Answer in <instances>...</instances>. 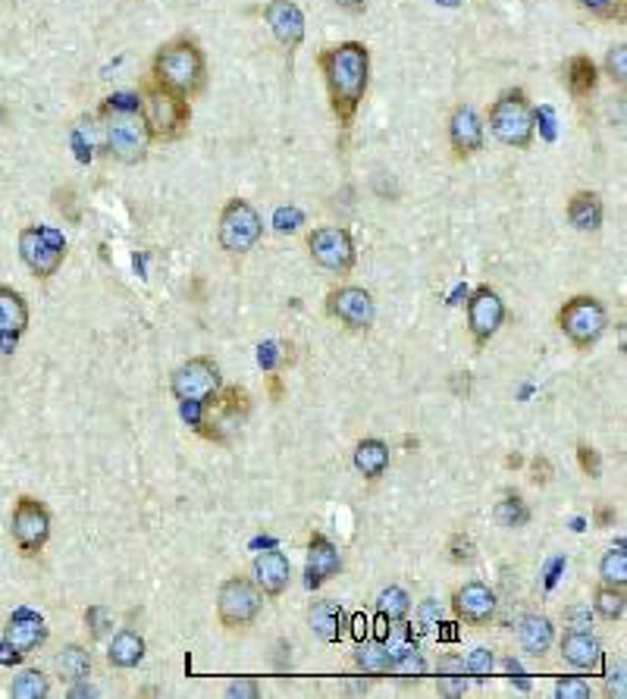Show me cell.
<instances>
[{
	"instance_id": "obj_1",
	"label": "cell",
	"mask_w": 627,
	"mask_h": 699,
	"mask_svg": "<svg viewBox=\"0 0 627 699\" xmlns=\"http://www.w3.org/2000/svg\"><path fill=\"white\" fill-rule=\"evenodd\" d=\"M320 70L330 91V107L339 126H351L367 94L370 79V51L361 41H342L320 53Z\"/></svg>"
},
{
	"instance_id": "obj_2",
	"label": "cell",
	"mask_w": 627,
	"mask_h": 699,
	"mask_svg": "<svg viewBox=\"0 0 627 699\" xmlns=\"http://www.w3.org/2000/svg\"><path fill=\"white\" fill-rule=\"evenodd\" d=\"M101 123H104L107 151L122 163H139L148 158L151 148V129L141 117V101L136 98H107L101 104Z\"/></svg>"
},
{
	"instance_id": "obj_3",
	"label": "cell",
	"mask_w": 627,
	"mask_h": 699,
	"mask_svg": "<svg viewBox=\"0 0 627 699\" xmlns=\"http://www.w3.org/2000/svg\"><path fill=\"white\" fill-rule=\"evenodd\" d=\"M151 79H157L160 86L179 91L182 98L201 94L205 82H208V60H205L201 44L189 36H179L173 41H167L155 53Z\"/></svg>"
},
{
	"instance_id": "obj_4",
	"label": "cell",
	"mask_w": 627,
	"mask_h": 699,
	"mask_svg": "<svg viewBox=\"0 0 627 699\" xmlns=\"http://www.w3.org/2000/svg\"><path fill=\"white\" fill-rule=\"evenodd\" d=\"M141 117L151 129V139L173 141L186 136L192 123V107L189 98H182L179 91L160 86L157 79H148L141 88Z\"/></svg>"
},
{
	"instance_id": "obj_5",
	"label": "cell",
	"mask_w": 627,
	"mask_h": 699,
	"mask_svg": "<svg viewBox=\"0 0 627 699\" xmlns=\"http://www.w3.org/2000/svg\"><path fill=\"white\" fill-rule=\"evenodd\" d=\"M489 132L508 148H530L537 132V113L521 88H508L489 107Z\"/></svg>"
},
{
	"instance_id": "obj_6",
	"label": "cell",
	"mask_w": 627,
	"mask_h": 699,
	"mask_svg": "<svg viewBox=\"0 0 627 699\" xmlns=\"http://www.w3.org/2000/svg\"><path fill=\"white\" fill-rule=\"evenodd\" d=\"M19 258L38 280H51L67 261V239L53 227H26L19 232Z\"/></svg>"
},
{
	"instance_id": "obj_7",
	"label": "cell",
	"mask_w": 627,
	"mask_h": 699,
	"mask_svg": "<svg viewBox=\"0 0 627 699\" xmlns=\"http://www.w3.org/2000/svg\"><path fill=\"white\" fill-rule=\"evenodd\" d=\"M558 327L575 342L577 349H590V346H596L603 339V332L609 327V314H606L599 298L575 296L561 304Z\"/></svg>"
},
{
	"instance_id": "obj_8",
	"label": "cell",
	"mask_w": 627,
	"mask_h": 699,
	"mask_svg": "<svg viewBox=\"0 0 627 699\" xmlns=\"http://www.w3.org/2000/svg\"><path fill=\"white\" fill-rule=\"evenodd\" d=\"M263 220L258 210L251 208L245 198H232L220 210V227H217V239L229 254H248L251 248L261 242Z\"/></svg>"
},
{
	"instance_id": "obj_9",
	"label": "cell",
	"mask_w": 627,
	"mask_h": 699,
	"mask_svg": "<svg viewBox=\"0 0 627 699\" xmlns=\"http://www.w3.org/2000/svg\"><path fill=\"white\" fill-rule=\"evenodd\" d=\"M263 593L248 577H229L217 593V618L229 630H245L261 615Z\"/></svg>"
},
{
	"instance_id": "obj_10",
	"label": "cell",
	"mask_w": 627,
	"mask_h": 699,
	"mask_svg": "<svg viewBox=\"0 0 627 699\" xmlns=\"http://www.w3.org/2000/svg\"><path fill=\"white\" fill-rule=\"evenodd\" d=\"M10 533H13L19 552L26 559H32L51 540V511L32 496H19L17 508H13V521H10Z\"/></svg>"
},
{
	"instance_id": "obj_11",
	"label": "cell",
	"mask_w": 627,
	"mask_h": 699,
	"mask_svg": "<svg viewBox=\"0 0 627 699\" xmlns=\"http://www.w3.org/2000/svg\"><path fill=\"white\" fill-rule=\"evenodd\" d=\"M220 389V368L213 358H189L173 370V396L182 405H205Z\"/></svg>"
},
{
	"instance_id": "obj_12",
	"label": "cell",
	"mask_w": 627,
	"mask_h": 699,
	"mask_svg": "<svg viewBox=\"0 0 627 699\" xmlns=\"http://www.w3.org/2000/svg\"><path fill=\"white\" fill-rule=\"evenodd\" d=\"M308 251L311 261L330 273H349L355 267V242H351L349 229L342 227H317L308 232Z\"/></svg>"
},
{
	"instance_id": "obj_13",
	"label": "cell",
	"mask_w": 627,
	"mask_h": 699,
	"mask_svg": "<svg viewBox=\"0 0 627 699\" xmlns=\"http://www.w3.org/2000/svg\"><path fill=\"white\" fill-rule=\"evenodd\" d=\"M327 311L346 330L365 332L374 327L377 304H374V296L367 289H361V286H339V289H332L330 296H327Z\"/></svg>"
},
{
	"instance_id": "obj_14",
	"label": "cell",
	"mask_w": 627,
	"mask_h": 699,
	"mask_svg": "<svg viewBox=\"0 0 627 699\" xmlns=\"http://www.w3.org/2000/svg\"><path fill=\"white\" fill-rule=\"evenodd\" d=\"M506 323V301L496 289L477 286L468 298V330L477 346H487L489 339Z\"/></svg>"
},
{
	"instance_id": "obj_15",
	"label": "cell",
	"mask_w": 627,
	"mask_h": 699,
	"mask_svg": "<svg viewBox=\"0 0 627 699\" xmlns=\"http://www.w3.org/2000/svg\"><path fill=\"white\" fill-rule=\"evenodd\" d=\"M248 392L239 386L229 389H217L213 392V408H208V415L198 420V427L208 433L210 439H227V430H236L245 418H248Z\"/></svg>"
},
{
	"instance_id": "obj_16",
	"label": "cell",
	"mask_w": 627,
	"mask_h": 699,
	"mask_svg": "<svg viewBox=\"0 0 627 699\" xmlns=\"http://www.w3.org/2000/svg\"><path fill=\"white\" fill-rule=\"evenodd\" d=\"M263 19H267L270 32L286 51H296L298 44L305 41V13H301L296 0H270L263 7Z\"/></svg>"
},
{
	"instance_id": "obj_17",
	"label": "cell",
	"mask_w": 627,
	"mask_h": 699,
	"mask_svg": "<svg viewBox=\"0 0 627 699\" xmlns=\"http://www.w3.org/2000/svg\"><path fill=\"white\" fill-rule=\"evenodd\" d=\"M48 640V625L44 618L32 609H17L10 615L7 628H3V643L13 649L17 656H29L32 649H38Z\"/></svg>"
},
{
	"instance_id": "obj_18",
	"label": "cell",
	"mask_w": 627,
	"mask_h": 699,
	"mask_svg": "<svg viewBox=\"0 0 627 699\" xmlns=\"http://www.w3.org/2000/svg\"><path fill=\"white\" fill-rule=\"evenodd\" d=\"M29 330V304L17 289L0 286V351L10 355L17 349L19 336Z\"/></svg>"
},
{
	"instance_id": "obj_19",
	"label": "cell",
	"mask_w": 627,
	"mask_h": 699,
	"mask_svg": "<svg viewBox=\"0 0 627 699\" xmlns=\"http://www.w3.org/2000/svg\"><path fill=\"white\" fill-rule=\"evenodd\" d=\"M452 609L465 625H487L489 618L496 615V593L489 590L487 583L470 580V583L455 590Z\"/></svg>"
},
{
	"instance_id": "obj_20",
	"label": "cell",
	"mask_w": 627,
	"mask_h": 699,
	"mask_svg": "<svg viewBox=\"0 0 627 699\" xmlns=\"http://www.w3.org/2000/svg\"><path fill=\"white\" fill-rule=\"evenodd\" d=\"M449 141L455 158H470L484 148V123L470 104H458L449 117Z\"/></svg>"
},
{
	"instance_id": "obj_21",
	"label": "cell",
	"mask_w": 627,
	"mask_h": 699,
	"mask_svg": "<svg viewBox=\"0 0 627 699\" xmlns=\"http://www.w3.org/2000/svg\"><path fill=\"white\" fill-rule=\"evenodd\" d=\"M339 571H342L339 549L324 533H311V540H308V561H305V583L311 590H317L320 583H327Z\"/></svg>"
},
{
	"instance_id": "obj_22",
	"label": "cell",
	"mask_w": 627,
	"mask_h": 699,
	"mask_svg": "<svg viewBox=\"0 0 627 699\" xmlns=\"http://www.w3.org/2000/svg\"><path fill=\"white\" fill-rule=\"evenodd\" d=\"M251 571H255V587L261 590L263 596H279L286 593V587H289V580H292V565L289 559L277 552V549H270V552H261L255 565H251Z\"/></svg>"
},
{
	"instance_id": "obj_23",
	"label": "cell",
	"mask_w": 627,
	"mask_h": 699,
	"mask_svg": "<svg viewBox=\"0 0 627 699\" xmlns=\"http://www.w3.org/2000/svg\"><path fill=\"white\" fill-rule=\"evenodd\" d=\"M561 656H565V662H571L575 668L593 671L603 662V647H599V640L593 637L590 630H568L561 637Z\"/></svg>"
},
{
	"instance_id": "obj_24",
	"label": "cell",
	"mask_w": 627,
	"mask_h": 699,
	"mask_svg": "<svg viewBox=\"0 0 627 699\" xmlns=\"http://www.w3.org/2000/svg\"><path fill=\"white\" fill-rule=\"evenodd\" d=\"M308 625H311L314 633H317L320 640H327V643H339V640H342V633H346V609H342V606H336V602H330V599L314 602L311 609H308Z\"/></svg>"
},
{
	"instance_id": "obj_25",
	"label": "cell",
	"mask_w": 627,
	"mask_h": 699,
	"mask_svg": "<svg viewBox=\"0 0 627 699\" xmlns=\"http://www.w3.org/2000/svg\"><path fill=\"white\" fill-rule=\"evenodd\" d=\"M553 640H556V628L546 615H524L521 625H518V643L527 656L549 652Z\"/></svg>"
},
{
	"instance_id": "obj_26",
	"label": "cell",
	"mask_w": 627,
	"mask_h": 699,
	"mask_svg": "<svg viewBox=\"0 0 627 699\" xmlns=\"http://www.w3.org/2000/svg\"><path fill=\"white\" fill-rule=\"evenodd\" d=\"M568 220L580 232H596L603 227V201L596 192H575L568 201Z\"/></svg>"
},
{
	"instance_id": "obj_27",
	"label": "cell",
	"mask_w": 627,
	"mask_h": 699,
	"mask_svg": "<svg viewBox=\"0 0 627 699\" xmlns=\"http://www.w3.org/2000/svg\"><path fill=\"white\" fill-rule=\"evenodd\" d=\"M355 468L365 473L367 480H380L389 468V446L384 439H361L355 446Z\"/></svg>"
},
{
	"instance_id": "obj_28",
	"label": "cell",
	"mask_w": 627,
	"mask_h": 699,
	"mask_svg": "<svg viewBox=\"0 0 627 699\" xmlns=\"http://www.w3.org/2000/svg\"><path fill=\"white\" fill-rule=\"evenodd\" d=\"M565 79H568V91L575 98H590L599 86V70L587 53H575L565 67Z\"/></svg>"
},
{
	"instance_id": "obj_29",
	"label": "cell",
	"mask_w": 627,
	"mask_h": 699,
	"mask_svg": "<svg viewBox=\"0 0 627 699\" xmlns=\"http://www.w3.org/2000/svg\"><path fill=\"white\" fill-rule=\"evenodd\" d=\"M107 659L117 668H136L145 659V640L136 630H120L107 647Z\"/></svg>"
},
{
	"instance_id": "obj_30",
	"label": "cell",
	"mask_w": 627,
	"mask_h": 699,
	"mask_svg": "<svg viewBox=\"0 0 627 699\" xmlns=\"http://www.w3.org/2000/svg\"><path fill=\"white\" fill-rule=\"evenodd\" d=\"M57 675L63 678L67 683H79V681H88V671H91V656H88L86 649L79 647V643H70V647L60 649V656H57Z\"/></svg>"
},
{
	"instance_id": "obj_31",
	"label": "cell",
	"mask_w": 627,
	"mask_h": 699,
	"mask_svg": "<svg viewBox=\"0 0 627 699\" xmlns=\"http://www.w3.org/2000/svg\"><path fill=\"white\" fill-rule=\"evenodd\" d=\"M593 609H596L599 618H606V621H621L627 609L625 587H609V583H603V587L593 593Z\"/></svg>"
},
{
	"instance_id": "obj_32",
	"label": "cell",
	"mask_w": 627,
	"mask_h": 699,
	"mask_svg": "<svg viewBox=\"0 0 627 699\" xmlns=\"http://www.w3.org/2000/svg\"><path fill=\"white\" fill-rule=\"evenodd\" d=\"M599 577H603V583H609V587H625L627 583L625 540H618V546H611L609 552H606V559L599 565Z\"/></svg>"
},
{
	"instance_id": "obj_33",
	"label": "cell",
	"mask_w": 627,
	"mask_h": 699,
	"mask_svg": "<svg viewBox=\"0 0 627 699\" xmlns=\"http://www.w3.org/2000/svg\"><path fill=\"white\" fill-rule=\"evenodd\" d=\"M355 665L367 671V675H384L392 668V652L386 643H367L355 652Z\"/></svg>"
},
{
	"instance_id": "obj_34",
	"label": "cell",
	"mask_w": 627,
	"mask_h": 699,
	"mask_svg": "<svg viewBox=\"0 0 627 699\" xmlns=\"http://www.w3.org/2000/svg\"><path fill=\"white\" fill-rule=\"evenodd\" d=\"M51 693V681L36 671V668H29V671H22L13 687H10V697L13 699H44Z\"/></svg>"
},
{
	"instance_id": "obj_35",
	"label": "cell",
	"mask_w": 627,
	"mask_h": 699,
	"mask_svg": "<svg viewBox=\"0 0 627 699\" xmlns=\"http://www.w3.org/2000/svg\"><path fill=\"white\" fill-rule=\"evenodd\" d=\"M496 521H499V527H524L527 521H530V508L524 506V499L521 496H506L499 506H496Z\"/></svg>"
},
{
	"instance_id": "obj_36",
	"label": "cell",
	"mask_w": 627,
	"mask_h": 699,
	"mask_svg": "<svg viewBox=\"0 0 627 699\" xmlns=\"http://www.w3.org/2000/svg\"><path fill=\"white\" fill-rule=\"evenodd\" d=\"M377 606H380V615H384L386 621H401L405 615L411 612V599H408V593L401 587L384 590L380 599H377Z\"/></svg>"
},
{
	"instance_id": "obj_37",
	"label": "cell",
	"mask_w": 627,
	"mask_h": 699,
	"mask_svg": "<svg viewBox=\"0 0 627 699\" xmlns=\"http://www.w3.org/2000/svg\"><path fill=\"white\" fill-rule=\"evenodd\" d=\"M580 7L596 19H625V0H580Z\"/></svg>"
},
{
	"instance_id": "obj_38",
	"label": "cell",
	"mask_w": 627,
	"mask_h": 699,
	"mask_svg": "<svg viewBox=\"0 0 627 699\" xmlns=\"http://www.w3.org/2000/svg\"><path fill=\"white\" fill-rule=\"evenodd\" d=\"M439 678H436V690H439V697H461L465 690H468V678H465V671H436Z\"/></svg>"
},
{
	"instance_id": "obj_39",
	"label": "cell",
	"mask_w": 627,
	"mask_h": 699,
	"mask_svg": "<svg viewBox=\"0 0 627 699\" xmlns=\"http://www.w3.org/2000/svg\"><path fill=\"white\" fill-rule=\"evenodd\" d=\"M556 697L558 699H590L593 690H590V683L584 681V678H575V675H568V678H558Z\"/></svg>"
},
{
	"instance_id": "obj_40",
	"label": "cell",
	"mask_w": 627,
	"mask_h": 699,
	"mask_svg": "<svg viewBox=\"0 0 627 699\" xmlns=\"http://www.w3.org/2000/svg\"><path fill=\"white\" fill-rule=\"evenodd\" d=\"M606 72H609L618 86L625 88V82H627V44H615V48H611L609 57H606Z\"/></svg>"
},
{
	"instance_id": "obj_41",
	"label": "cell",
	"mask_w": 627,
	"mask_h": 699,
	"mask_svg": "<svg viewBox=\"0 0 627 699\" xmlns=\"http://www.w3.org/2000/svg\"><path fill=\"white\" fill-rule=\"evenodd\" d=\"M465 671L474 675L477 681H487V675L492 671V652L484 647H477L474 652L468 656V665H465Z\"/></svg>"
},
{
	"instance_id": "obj_42",
	"label": "cell",
	"mask_w": 627,
	"mask_h": 699,
	"mask_svg": "<svg viewBox=\"0 0 627 699\" xmlns=\"http://www.w3.org/2000/svg\"><path fill=\"white\" fill-rule=\"evenodd\" d=\"M474 556H477L474 540L465 537V533H455L452 540H449V559L458 561V565H468V561H474Z\"/></svg>"
},
{
	"instance_id": "obj_43",
	"label": "cell",
	"mask_w": 627,
	"mask_h": 699,
	"mask_svg": "<svg viewBox=\"0 0 627 699\" xmlns=\"http://www.w3.org/2000/svg\"><path fill=\"white\" fill-rule=\"evenodd\" d=\"M577 461H580L584 473H587V477H593V480L603 473V461H599V452H596L593 446H587V442H580V446H577Z\"/></svg>"
},
{
	"instance_id": "obj_44",
	"label": "cell",
	"mask_w": 627,
	"mask_h": 699,
	"mask_svg": "<svg viewBox=\"0 0 627 699\" xmlns=\"http://www.w3.org/2000/svg\"><path fill=\"white\" fill-rule=\"evenodd\" d=\"M273 223H277L279 232H296L298 223H301V210L279 208L277 217H273Z\"/></svg>"
},
{
	"instance_id": "obj_45",
	"label": "cell",
	"mask_w": 627,
	"mask_h": 699,
	"mask_svg": "<svg viewBox=\"0 0 627 699\" xmlns=\"http://www.w3.org/2000/svg\"><path fill=\"white\" fill-rule=\"evenodd\" d=\"M530 471H534V483H537V487H546V483L553 480V465H549L546 455H537V458H534Z\"/></svg>"
},
{
	"instance_id": "obj_46",
	"label": "cell",
	"mask_w": 627,
	"mask_h": 699,
	"mask_svg": "<svg viewBox=\"0 0 627 699\" xmlns=\"http://www.w3.org/2000/svg\"><path fill=\"white\" fill-rule=\"evenodd\" d=\"M565 618L571 621V630H590V625H593L590 609H584V606H575V609H568V615H565Z\"/></svg>"
},
{
	"instance_id": "obj_47",
	"label": "cell",
	"mask_w": 627,
	"mask_h": 699,
	"mask_svg": "<svg viewBox=\"0 0 627 699\" xmlns=\"http://www.w3.org/2000/svg\"><path fill=\"white\" fill-rule=\"evenodd\" d=\"M261 693L258 690V683L251 681V678H245V681H236V683H229L227 687V697H248V699H255Z\"/></svg>"
},
{
	"instance_id": "obj_48",
	"label": "cell",
	"mask_w": 627,
	"mask_h": 699,
	"mask_svg": "<svg viewBox=\"0 0 627 699\" xmlns=\"http://www.w3.org/2000/svg\"><path fill=\"white\" fill-rule=\"evenodd\" d=\"M615 518H618V511H615V508H609V506L596 508V525H599V527L615 525Z\"/></svg>"
},
{
	"instance_id": "obj_49",
	"label": "cell",
	"mask_w": 627,
	"mask_h": 699,
	"mask_svg": "<svg viewBox=\"0 0 627 699\" xmlns=\"http://www.w3.org/2000/svg\"><path fill=\"white\" fill-rule=\"evenodd\" d=\"M420 618H424V625H436V621H439V609H436L434 599H427V602L420 606Z\"/></svg>"
},
{
	"instance_id": "obj_50",
	"label": "cell",
	"mask_w": 627,
	"mask_h": 699,
	"mask_svg": "<svg viewBox=\"0 0 627 699\" xmlns=\"http://www.w3.org/2000/svg\"><path fill=\"white\" fill-rule=\"evenodd\" d=\"M339 3H342L346 10H351V13H361V10H365V0H339Z\"/></svg>"
},
{
	"instance_id": "obj_51",
	"label": "cell",
	"mask_w": 627,
	"mask_h": 699,
	"mask_svg": "<svg viewBox=\"0 0 627 699\" xmlns=\"http://www.w3.org/2000/svg\"><path fill=\"white\" fill-rule=\"evenodd\" d=\"M98 690H91V687H79V690H72L70 697H94Z\"/></svg>"
}]
</instances>
